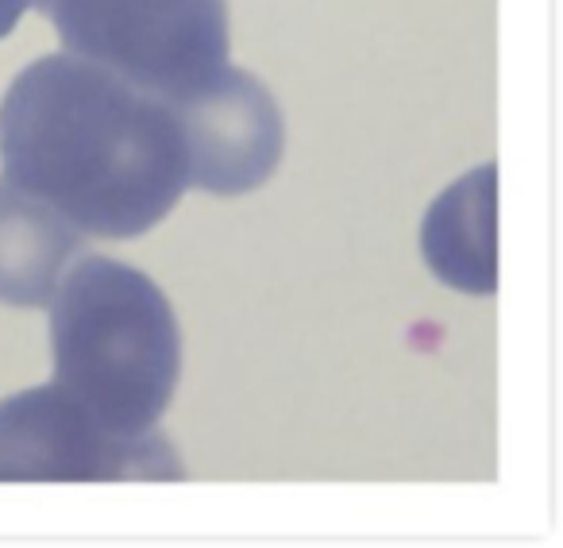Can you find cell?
<instances>
[{"instance_id": "7", "label": "cell", "mask_w": 563, "mask_h": 548, "mask_svg": "<svg viewBox=\"0 0 563 548\" xmlns=\"http://www.w3.org/2000/svg\"><path fill=\"white\" fill-rule=\"evenodd\" d=\"M421 243L440 283L463 294L494 291V166L467 174L437 197Z\"/></svg>"}, {"instance_id": "2", "label": "cell", "mask_w": 563, "mask_h": 548, "mask_svg": "<svg viewBox=\"0 0 563 548\" xmlns=\"http://www.w3.org/2000/svg\"><path fill=\"white\" fill-rule=\"evenodd\" d=\"M51 306L55 391L109 437H147L181 375V332L166 294L120 259L86 255Z\"/></svg>"}, {"instance_id": "6", "label": "cell", "mask_w": 563, "mask_h": 548, "mask_svg": "<svg viewBox=\"0 0 563 548\" xmlns=\"http://www.w3.org/2000/svg\"><path fill=\"white\" fill-rule=\"evenodd\" d=\"M86 235L40 197L0 178V302L40 309L55 298Z\"/></svg>"}, {"instance_id": "1", "label": "cell", "mask_w": 563, "mask_h": 548, "mask_svg": "<svg viewBox=\"0 0 563 548\" xmlns=\"http://www.w3.org/2000/svg\"><path fill=\"white\" fill-rule=\"evenodd\" d=\"M0 166L4 182L101 240L151 232L186 189L170 109L70 51L40 58L9 86Z\"/></svg>"}, {"instance_id": "4", "label": "cell", "mask_w": 563, "mask_h": 548, "mask_svg": "<svg viewBox=\"0 0 563 548\" xmlns=\"http://www.w3.org/2000/svg\"><path fill=\"white\" fill-rule=\"evenodd\" d=\"M97 483V479H181L170 440L109 437L55 386L0 402V483Z\"/></svg>"}, {"instance_id": "5", "label": "cell", "mask_w": 563, "mask_h": 548, "mask_svg": "<svg viewBox=\"0 0 563 548\" xmlns=\"http://www.w3.org/2000/svg\"><path fill=\"white\" fill-rule=\"evenodd\" d=\"M186 147V186L240 197L274 174L286 143L278 105L258 78L224 63L212 78L163 101Z\"/></svg>"}, {"instance_id": "8", "label": "cell", "mask_w": 563, "mask_h": 548, "mask_svg": "<svg viewBox=\"0 0 563 548\" xmlns=\"http://www.w3.org/2000/svg\"><path fill=\"white\" fill-rule=\"evenodd\" d=\"M32 4L35 0H0V40L20 24V17H24Z\"/></svg>"}, {"instance_id": "3", "label": "cell", "mask_w": 563, "mask_h": 548, "mask_svg": "<svg viewBox=\"0 0 563 548\" xmlns=\"http://www.w3.org/2000/svg\"><path fill=\"white\" fill-rule=\"evenodd\" d=\"M70 55L158 101L228 63V0H35Z\"/></svg>"}]
</instances>
